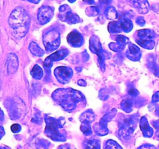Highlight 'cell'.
I'll return each mask as SVG.
<instances>
[{
  "label": "cell",
  "instance_id": "1",
  "mask_svg": "<svg viewBox=\"0 0 159 149\" xmlns=\"http://www.w3.org/2000/svg\"><path fill=\"white\" fill-rule=\"evenodd\" d=\"M9 23L14 36L20 39L26 34L29 28L30 19L23 8H16L12 11L9 19Z\"/></svg>",
  "mask_w": 159,
  "mask_h": 149
},
{
  "label": "cell",
  "instance_id": "2",
  "mask_svg": "<svg viewBox=\"0 0 159 149\" xmlns=\"http://www.w3.org/2000/svg\"><path fill=\"white\" fill-rule=\"evenodd\" d=\"M43 41L45 43V46L47 48L52 51L53 49H55L59 45V37L57 32H51L48 33L43 37Z\"/></svg>",
  "mask_w": 159,
  "mask_h": 149
},
{
  "label": "cell",
  "instance_id": "3",
  "mask_svg": "<svg viewBox=\"0 0 159 149\" xmlns=\"http://www.w3.org/2000/svg\"><path fill=\"white\" fill-rule=\"evenodd\" d=\"M8 72L9 74H13L16 72L19 66V61L16 56L14 54H9L7 57V62H6Z\"/></svg>",
  "mask_w": 159,
  "mask_h": 149
},
{
  "label": "cell",
  "instance_id": "4",
  "mask_svg": "<svg viewBox=\"0 0 159 149\" xmlns=\"http://www.w3.org/2000/svg\"><path fill=\"white\" fill-rule=\"evenodd\" d=\"M52 11L48 7H42L38 13L39 21L42 23H45L51 20L52 16Z\"/></svg>",
  "mask_w": 159,
  "mask_h": 149
},
{
  "label": "cell",
  "instance_id": "5",
  "mask_svg": "<svg viewBox=\"0 0 159 149\" xmlns=\"http://www.w3.org/2000/svg\"><path fill=\"white\" fill-rule=\"evenodd\" d=\"M82 36L77 32H71L68 34V41L69 42L70 44L72 46H79L82 45Z\"/></svg>",
  "mask_w": 159,
  "mask_h": 149
},
{
  "label": "cell",
  "instance_id": "6",
  "mask_svg": "<svg viewBox=\"0 0 159 149\" xmlns=\"http://www.w3.org/2000/svg\"><path fill=\"white\" fill-rule=\"evenodd\" d=\"M141 128L142 130L143 134L144 135V137L146 138H151L153 134V130L152 129L149 127V125L148 124L147 120L144 119V120H141Z\"/></svg>",
  "mask_w": 159,
  "mask_h": 149
},
{
  "label": "cell",
  "instance_id": "7",
  "mask_svg": "<svg viewBox=\"0 0 159 149\" xmlns=\"http://www.w3.org/2000/svg\"><path fill=\"white\" fill-rule=\"evenodd\" d=\"M83 146L84 149H100V144L97 140H87Z\"/></svg>",
  "mask_w": 159,
  "mask_h": 149
},
{
  "label": "cell",
  "instance_id": "8",
  "mask_svg": "<svg viewBox=\"0 0 159 149\" xmlns=\"http://www.w3.org/2000/svg\"><path fill=\"white\" fill-rule=\"evenodd\" d=\"M105 149H123L116 141L109 140L105 144Z\"/></svg>",
  "mask_w": 159,
  "mask_h": 149
},
{
  "label": "cell",
  "instance_id": "9",
  "mask_svg": "<svg viewBox=\"0 0 159 149\" xmlns=\"http://www.w3.org/2000/svg\"><path fill=\"white\" fill-rule=\"evenodd\" d=\"M31 74H32L33 77L36 78V79H40L42 77V74H43V71H42V69L38 65H35L33 68Z\"/></svg>",
  "mask_w": 159,
  "mask_h": 149
},
{
  "label": "cell",
  "instance_id": "10",
  "mask_svg": "<svg viewBox=\"0 0 159 149\" xmlns=\"http://www.w3.org/2000/svg\"><path fill=\"white\" fill-rule=\"evenodd\" d=\"M20 130H21V127H20L19 124H12L11 126V130H12L13 133H17V132H20Z\"/></svg>",
  "mask_w": 159,
  "mask_h": 149
},
{
  "label": "cell",
  "instance_id": "11",
  "mask_svg": "<svg viewBox=\"0 0 159 149\" xmlns=\"http://www.w3.org/2000/svg\"><path fill=\"white\" fill-rule=\"evenodd\" d=\"M138 149H156V148H155V146L152 145V144H144V145L138 147Z\"/></svg>",
  "mask_w": 159,
  "mask_h": 149
},
{
  "label": "cell",
  "instance_id": "12",
  "mask_svg": "<svg viewBox=\"0 0 159 149\" xmlns=\"http://www.w3.org/2000/svg\"><path fill=\"white\" fill-rule=\"evenodd\" d=\"M59 149H75V147H73L72 146L69 145V144H65V145H62L59 147Z\"/></svg>",
  "mask_w": 159,
  "mask_h": 149
},
{
  "label": "cell",
  "instance_id": "13",
  "mask_svg": "<svg viewBox=\"0 0 159 149\" xmlns=\"http://www.w3.org/2000/svg\"><path fill=\"white\" fill-rule=\"evenodd\" d=\"M154 100L155 101V102H158V101H159V93H157L154 96Z\"/></svg>",
  "mask_w": 159,
  "mask_h": 149
},
{
  "label": "cell",
  "instance_id": "14",
  "mask_svg": "<svg viewBox=\"0 0 159 149\" xmlns=\"http://www.w3.org/2000/svg\"><path fill=\"white\" fill-rule=\"evenodd\" d=\"M157 136H158V138H159V130H158V133H157Z\"/></svg>",
  "mask_w": 159,
  "mask_h": 149
}]
</instances>
